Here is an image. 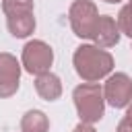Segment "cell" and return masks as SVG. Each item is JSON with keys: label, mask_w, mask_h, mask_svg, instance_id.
Wrapping results in <instances>:
<instances>
[{"label": "cell", "mask_w": 132, "mask_h": 132, "mask_svg": "<svg viewBox=\"0 0 132 132\" xmlns=\"http://www.w3.org/2000/svg\"><path fill=\"white\" fill-rule=\"evenodd\" d=\"M72 64L82 82H99L101 78L111 74L113 56L95 43H82L74 50Z\"/></svg>", "instance_id": "6da1fadb"}, {"label": "cell", "mask_w": 132, "mask_h": 132, "mask_svg": "<svg viewBox=\"0 0 132 132\" xmlns=\"http://www.w3.org/2000/svg\"><path fill=\"white\" fill-rule=\"evenodd\" d=\"M72 101L80 122L95 124L105 116V97H103V89L97 82H82L74 87Z\"/></svg>", "instance_id": "7a4b0ae2"}, {"label": "cell", "mask_w": 132, "mask_h": 132, "mask_svg": "<svg viewBox=\"0 0 132 132\" xmlns=\"http://www.w3.org/2000/svg\"><path fill=\"white\" fill-rule=\"evenodd\" d=\"M2 12L6 16V27L12 37L25 39L35 31L33 0H2Z\"/></svg>", "instance_id": "3957f363"}, {"label": "cell", "mask_w": 132, "mask_h": 132, "mask_svg": "<svg viewBox=\"0 0 132 132\" xmlns=\"http://www.w3.org/2000/svg\"><path fill=\"white\" fill-rule=\"evenodd\" d=\"M68 21L76 37L80 39H93L97 21H99V10L97 4L91 0H74L68 8Z\"/></svg>", "instance_id": "277c9868"}, {"label": "cell", "mask_w": 132, "mask_h": 132, "mask_svg": "<svg viewBox=\"0 0 132 132\" xmlns=\"http://www.w3.org/2000/svg\"><path fill=\"white\" fill-rule=\"evenodd\" d=\"M21 64H23L25 72L35 74V76L43 74V72H50V68L54 64V50L41 39H31L23 47Z\"/></svg>", "instance_id": "5b68a950"}, {"label": "cell", "mask_w": 132, "mask_h": 132, "mask_svg": "<svg viewBox=\"0 0 132 132\" xmlns=\"http://www.w3.org/2000/svg\"><path fill=\"white\" fill-rule=\"evenodd\" d=\"M103 97H105V103L116 109L128 107L132 101V78L126 72L109 74L103 87Z\"/></svg>", "instance_id": "8992f818"}, {"label": "cell", "mask_w": 132, "mask_h": 132, "mask_svg": "<svg viewBox=\"0 0 132 132\" xmlns=\"http://www.w3.org/2000/svg\"><path fill=\"white\" fill-rule=\"evenodd\" d=\"M21 66L23 64L12 54L0 52V99H8L19 91Z\"/></svg>", "instance_id": "52a82bcc"}, {"label": "cell", "mask_w": 132, "mask_h": 132, "mask_svg": "<svg viewBox=\"0 0 132 132\" xmlns=\"http://www.w3.org/2000/svg\"><path fill=\"white\" fill-rule=\"evenodd\" d=\"M120 27H118V21L109 14H99V21H97V27H95V33H93V43L107 50V47H113L120 43Z\"/></svg>", "instance_id": "ba28073f"}, {"label": "cell", "mask_w": 132, "mask_h": 132, "mask_svg": "<svg viewBox=\"0 0 132 132\" xmlns=\"http://www.w3.org/2000/svg\"><path fill=\"white\" fill-rule=\"evenodd\" d=\"M35 91L43 101H58L62 97V80L54 72H43L35 76Z\"/></svg>", "instance_id": "9c48e42d"}, {"label": "cell", "mask_w": 132, "mask_h": 132, "mask_svg": "<svg viewBox=\"0 0 132 132\" xmlns=\"http://www.w3.org/2000/svg\"><path fill=\"white\" fill-rule=\"evenodd\" d=\"M50 120L41 109H29L21 118V132H47Z\"/></svg>", "instance_id": "30bf717a"}, {"label": "cell", "mask_w": 132, "mask_h": 132, "mask_svg": "<svg viewBox=\"0 0 132 132\" xmlns=\"http://www.w3.org/2000/svg\"><path fill=\"white\" fill-rule=\"evenodd\" d=\"M116 21H118L120 31L132 39V0L120 8V12H118V19H116Z\"/></svg>", "instance_id": "8fae6325"}, {"label": "cell", "mask_w": 132, "mask_h": 132, "mask_svg": "<svg viewBox=\"0 0 132 132\" xmlns=\"http://www.w3.org/2000/svg\"><path fill=\"white\" fill-rule=\"evenodd\" d=\"M116 132H132V101H130V105H128V109H126V116L120 120Z\"/></svg>", "instance_id": "7c38bea8"}, {"label": "cell", "mask_w": 132, "mask_h": 132, "mask_svg": "<svg viewBox=\"0 0 132 132\" xmlns=\"http://www.w3.org/2000/svg\"><path fill=\"white\" fill-rule=\"evenodd\" d=\"M72 132H97V130L93 128V124L80 122V124H76V126H74V130H72Z\"/></svg>", "instance_id": "4fadbf2b"}, {"label": "cell", "mask_w": 132, "mask_h": 132, "mask_svg": "<svg viewBox=\"0 0 132 132\" xmlns=\"http://www.w3.org/2000/svg\"><path fill=\"white\" fill-rule=\"evenodd\" d=\"M103 2H107V4H118V2H122V0H103Z\"/></svg>", "instance_id": "5bb4252c"}, {"label": "cell", "mask_w": 132, "mask_h": 132, "mask_svg": "<svg viewBox=\"0 0 132 132\" xmlns=\"http://www.w3.org/2000/svg\"><path fill=\"white\" fill-rule=\"evenodd\" d=\"M130 50H132V45H130Z\"/></svg>", "instance_id": "9a60e30c"}]
</instances>
